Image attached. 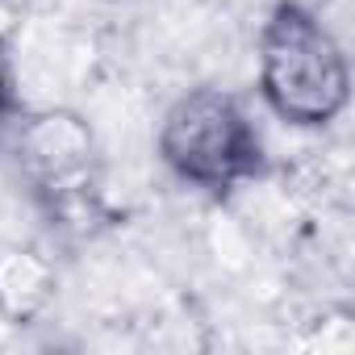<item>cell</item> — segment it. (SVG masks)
Instances as JSON below:
<instances>
[{
    "label": "cell",
    "instance_id": "cell-1",
    "mask_svg": "<svg viewBox=\"0 0 355 355\" xmlns=\"http://www.w3.org/2000/svg\"><path fill=\"white\" fill-rule=\"evenodd\" d=\"M155 150L175 180L209 201H230L272 167L255 117L218 84H197L167 105Z\"/></svg>",
    "mask_w": 355,
    "mask_h": 355
},
{
    "label": "cell",
    "instance_id": "cell-2",
    "mask_svg": "<svg viewBox=\"0 0 355 355\" xmlns=\"http://www.w3.org/2000/svg\"><path fill=\"white\" fill-rule=\"evenodd\" d=\"M259 96L293 130H326L347 113L351 67L334 30L301 0H276L259 30Z\"/></svg>",
    "mask_w": 355,
    "mask_h": 355
},
{
    "label": "cell",
    "instance_id": "cell-3",
    "mask_svg": "<svg viewBox=\"0 0 355 355\" xmlns=\"http://www.w3.org/2000/svg\"><path fill=\"white\" fill-rule=\"evenodd\" d=\"M9 163L34 209L63 234H88L105 218L101 201V142L84 113L51 105L17 113L5 134Z\"/></svg>",
    "mask_w": 355,
    "mask_h": 355
},
{
    "label": "cell",
    "instance_id": "cell-4",
    "mask_svg": "<svg viewBox=\"0 0 355 355\" xmlns=\"http://www.w3.org/2000/svg\"><path fill=\"white\" fill-rule=\"evenodd\" d=\"M55 297V268L38 251H0V318L30 326Z\"/></svg>",
    "mask_w": 355,
    "mask_h": 355
},
{
    "label": "cell",
    "instance_id": "cell-5",
    "mask_svg": "<svg viewBox=\"0 0 355 355\" xmlns=\"http://www.w3.org/2000/svg\"><path fill=\"white\" fill-rule=\"evenodd\" d=\"M17 113H21V96H17V67H13L9 38L0 34V142H5L9 125L17 121Z\"/></svg>",
    "mask_w": 355,
    "mask_h": 355
}]
</instances>
